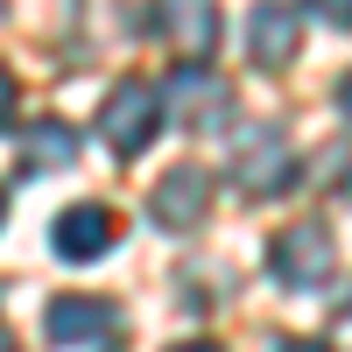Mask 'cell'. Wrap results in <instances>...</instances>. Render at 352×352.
<instances>
[{
    "instance_id": "obj_18",
    "label": "cell",
    "mask_w": 352,
    "mask_h": 352,
    "mask_svg": "<svg viewBox=\"0 0 352 352\" xmlns=\"http://www.w3.org/2000/svg\"><path fill=\"white\" fill-rule=\"evenodd\" d=\"M0 212H8V204H0Z\"/></svg>"
},
{
    "instance_id": "obj_16",
    "label": "cell",
    "mask_w": 352,
    "mask_h": 352,
    "mask_svg": "<svg viewBox=\"0 0 352 352\" xmlns=\"http://www.w3.org/2000/svg\"><path fill=\"white\" fill-rule=\"evenodd\" d=\"M8 345H14V338H8V317H0V352H8Z\"/></svg>"
},
{
    "instance_id": "obj_13",
    "label": "cell",
    "mask_w": 352,
    "mask_h": 352,
    "mask_svg": "<svg viewBox=\"0 0 352 352\" xmlns=\"http://www.w3.org/2000/svg\"><path fill=\"white\" fill-rule=\"evenodd\" d=\"M275 352H331V345H317V338H275Z\"/></svg>"
},
{
    "instance_id": "obj_6",
    "label": "cell",
    "mask_w": 352,
    "mask_h": 352,
    "mask_svg": "<svg viewBox=\"0 0 352 352\" xmlns=\"http://www.w3.org/2000/svg\"><path fill=\"white\" fill-rule=\"evenodd\" d=\"M148 212H155V226L162 232H190L204 212H212V176H204V169H169L162 176V184H155V197H148Z\"/></svg>"
},
{
    "instance_id": "obj_10",
    "label": "cell",
    "mask_w": 352,
    "mask_h": 352,
    "mask_svg": "<svg viewBox=\"0 0 352 352\" xmlns=\"http://www.w3.org/2000/svg\"><path fill=\"white\" fill-rule=\"evenodd\" d=\"M14 155H21L28 176H56V169L78 162V134H71V120H36V127H21Z\"/></svg>"
},
{
    "instance_id": "obj_2",
    "label": "cell",
    "mask_w": 352,
    "mask_h": 352,
    "mask_svg": "<svg viewBox=\"0 0 352 352\" xmlns=\"http://www.w3.org/2000/svg\"><path fill=\"white\" fill-rule=\"evenodd\" d=\"M43 331L56 352H106L113 338H120V310H113L106 296H56L43 310Z\"/></svg>"
},
{
    "instance_id": "obj_1",
    "label": "cell",
    "mask_w": 352,
    "mask_h": 352,
    "mask_svg": "<svg viewBox=\"0 0 352 352\" xmlns=\"http://www.w3.org/2000/svg\"><path fill=\"white\" fill-rule=\"evenodd\" d=\"M232 176H240L254 197H275V190H289V184H296V148L282 141V127L254 120V127H240V134H232Z\"/></svg>"
},
{
    "instance_id": "obj_3",
    "label": "cell",
    "mask_w": 352,
    "mask_h": 352,
    "mask_svg": "<svg viewBox=\"0 0 352 352\" xmlns=\"http://www.w3.org/2000/svg\"><path fill=\"white\" fill-rule=\"evenodd\" d=\"M155 127H162V99H155L141 78H127V85H113V92H106V106H99V134H106L113 155H141V148L155 141Z\"/></svg>"
},
{
    "instance_id": "obj_9",
    "label": "cell",
    "mask_w": 352,
    "mask_h": 352,
    "mask_svg": "<svg viewBox=\"0 0 352 352\" xmlns=\"http://www.w3.org/2000/svg\"><path fill=\"white\" fill-rule=\"evenodd\" d=\"M113 240H120V219H113L106 204H71V212L56 219V254L64 261H99Z\"/></svg>"
},
{
    "instance_id": "obj_14",
    "label": "cell",
    "mask_w": 352,
    "mask_h": 352,
    "mask_svg": "<svg viewBox=\"0 0 352 352\" xmlns=\"http://www.w3.org/2000/svg\"><path fill=\"white\" fill-rule=\"evenodd\" d=\"M169 352H219L212 338H190V345H169Z\"/></svg>"
},
{
    "instance_id": "obj_4",
    "label": "cell",
    "mask_w": 352,
    "mask_h": 352,
    "mask_svg": "<svg viewBox=\"0 0 352 352\" xmlns=\"http://www.w3.org/2000/svg\"><path fill=\"white\" fill-rule=\"evenodd\" d=\"M268 268H275L282 289H324L331 268H338V247H331L324 226H289V232H275Z\"/></svg>"
},
{
    "instance_id": "obj_5",
    "label": "cell",
    "mask_w": 352,
    "mask_h": 352,
    "mask_svg": "<svg viewBox=\"0 0 352 352\" xmlns=\"http://www.w3.org/2000/svg\"><path fill=\"white\" fill-rule=\"evenodd\" d=\"M162 99H169V113H176L184 127H204V134L232 120V85H226V78H212L204 64H176Z\"/></svg>"
},
{
    "instance_id": "obj_11",
    "label": "cell",
    "mask_w": 352,
    "mask_h": 352,
    "mask_svg": "<svg viewBox=\"0 0 352 352\" xmlns=\"http://www.w3.org/2000/svg\"><path fill=\"white\" fill-rule=\"evenodd\" d=\"M310 8H317V14H324L331 28H352V0H310Z\"/></svg>"
},
{
    "instance_id": "obj_15",
    "label": "cell",
    "mask_w": 352,
    "mask_h": 352,
    "mask_svg": "<svg viewBox=\"0 0 352 352\" xmlns=\"http://www.w3.org/2000/svg\"><path fill=\"white\" fill-rule=\"evenodd\" d=\"M338 106H345V120H352V78H345V85H338Z\"/></svg>"
},
{
    "instance_id": "obj_8",
    "label": "cell",
    "mask_w": 352,
    "mask_h": 352,
    "mask_svg": "<svg viewBox=\"0 0 352 352\" xmlns=\"http://www.w3.org/2000/svg\"><path fill=\"white\" fill-rule=\"evenodd\" d=\"M155 28L197 64V56H212V43H219V8L212 0H155Z\"/></svg>"
},
{
    "instance_id": "obj_12",
    "label": "cell",
    "mask_w": 352,
    "mask_h": 352,
    "mask_svg": "<svg viewBox=\"0 0 352 352\" xmlns=\"http://www.w3.org/2000/svg\"><path fill=\"white\" fill-rule=\"evenodd\" d=\"M8 113H14V71L0 64V127H8Z\"/></svg>"
},
{
    "instance_id": "obj_7",
    "label": "cell",
    "mask_w": 352,
    "mask_h": 352,
    "mask_svg": "<svg viewBox=\"0 0 352 352\" xmlns=\"http://www.w3.org/2000/svg\"><path fill=\"white\" fill-rule=\"evenodd\" d=\"M247 43H254V64L261 71H282V64H296V50H303V21L289 0H261L254 21H247Z\"/></svg>"
},
{
    "instance_id": "obj_17",
    "label": "cell",
    "mask_w": 352,
    "mask_h": 352,
    "mask_svg": "<svg viewBox=\"0 0 352 352\" xmlns=\"http://www.w3.org/2000/svg\"><path fill=\"white\" fill-rule=\"evenodd\" d=\"M345 317H352V296H345Z\"/></svg>"
}]
</instances>
